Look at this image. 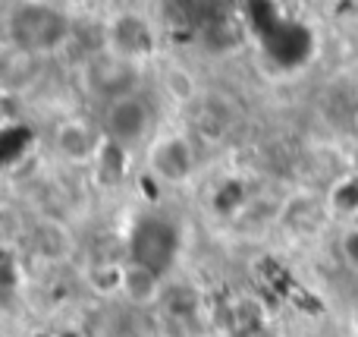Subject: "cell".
<instances>
[{"mask_svg":"<svg viewBox=\"0 0 358 337\" xmlns=\"http://www.w3.org/2000/svg\"><path fill=\"white\" fill-rule=\"evenodd\" d=\"M6 35L19 54H57L73 41V16L48 0H22L6 19Z\"/></svg>","mask_w":358,"mask_h":337,"instance_id":"cell-1","label":"cell"},{"mask_svg":"<svg viewBox=\"0 0 358 337\" xmlns=\"http://www.w3.org/2000/svg\"><path fill=\"white\" fill-rule=\"evenodd\" d=\"M126 246H129V252H126L129 262L145 265V268L157 271V275H167L176 265L179 249H182V231L167 214L148 212L132 224Z\"/></svg>","mask_w":358,"mask_h":337,"instance_id":"cell-2","label":"cell"},{"mask_svg":"<svg viewBox=\"0 0 358 337\" xmlns=\"http://www.w3.org/2000/svg\"><path fill=\"white\" fill-rule=\"evenodd\" d=\"M101 130H104L107 142H113L123 151L148 145L155 139L151 136L155 132V107L142 92H129L117 101H107Z\"/></svg>","mask_w":358,"mask_h":337,"instance_id":"cell-3","label":"cell"},{"mask_svg":"<svg viewBox=\"0 0 358 337\" xmlns=\"http://www.w3.org/2000/svg\"><path fill=\"white\" fill-rule=\"evenodd\" d=\"M145 164L164 186H185L198 170V149L185 132H157L145 149Z\"/></svg>","mask_w":358,"mask_h":337,"instance_id":"cell-4","label":"cell"},{"mask_svg":"<svg viewBox=\"0 0 358 337\" xmlns=\"http://www.w3.org/2000/svg\"><path fill=\"white\" fill-rule=\"evenodd\" d=\"M138 69H142V63H132L113 54L110 48H101L82 67V85L88 95L107 104V101H117L129 92H138Z\"/></svg>","mask_w":358,"mask_h":337,"instance_id":"cell-5","label":"cell"},{"mask_svg":"<svg viewBox=\"0 0 358 337\" xmlns=\"http://www.w3.org/2000/svg\"><path fill=\"white\" fill-rule=\"evenodd\" d=\"M104 48L132 63H145L157 54V32L145 13L120 10L104 25Z\"/></svg>","mask_w":358,"mask_h":337,"instance_id":"cell-6","label":"cell"},{"mask_svg":"<svg viewBox=\"0 0 358 337\" xmlns=\"http://www.w3.org/2000/svg\"><path fill=\"white\" fill-rule=\"evenodd\" d=\"M107 136L104 130H94L85 120H63L54 130V151L69 164H94L98 155L104 151Z\"/></svg>","mask_w":358,"mask_h":337,"instance_id":"cell-7","label":"cell"},{"mask_svg":"<svg viewBox=\"0 0 358 337\" xmlns=\"http://www.w3.org/2000/svg\"><path fill=\"white\" fill-rule=\"evenodd\" d=\"M161 290H164V275H157V271L126 259L123 290H120V296H126L132 306H151V303L161 300Z\"/></svg>","mask_w":358,"mask_h":337,"instance_id":"cell-8","label":"cell"},{"mask_svg":"<svg viewBox=\"0 0 358 337\" xmlns=\"http://www.w3.org/2000/svg\"><path fill=\"white\" fill-rule=\"evenodd\" d=\"M327 208L334 218H358V174H346L327 189Z\"/></svg>","mask_w":358,"mask_h":337,"instance_id":"cell-9","label":"cell"},{"mask_svg":"<svg viewBox=\"0 0 358 337\" xmlns=\"http://www.w3.org/2000/svg\"><path fill=\"white\" fill-rule=\"evenodd\" d=\"M164 92H167L176 104H185V101H192L198 95L195 76H192L189 69H182V67H170L167 73H164Z\"/></svg>","mask_w":358,"mask_h":337,"instance_id":"cell-10","label":"cell"},{"mask_svg":"<svg viewBox=\"0 0 358 337\" xmlns=\"http://www.w3.org/2000/svg\"><path fill=\"white\" fill-rule=\"evenodd\" d=\"M343 259H346V265L358 275V227L343 237Z\"/></svg>","mask_w":358,"mask_h":337,"instance_id":"cell-11","label":"cell"},{"mask_svg":"<svg viewBox=\"0 0 358 337\" xmlns=\"http://www.w3.org/2000/svg\"><path fill=\"white\" fill-rule=\"evenodd\" d=\"M63 4H69V6H82L85 0H63Z\"/></svg>","mask_w":358,"mask_h":337,"instance_id":"cell-12","label":"cell"},{"mask_svg":"<svg viewBox=\"0 0 358 337\" xmlns=\"http://www.w3.org/2000/svg\"><path fill=\"white\" fill-rule=\"evenodd\" d=\"M355 325H358V306H355Z\"/></svg>","mask_w":358,"mask_h":337,"instance_id":"cell-13","label":"cell"},{"mask_svg":"<svg viewBox=\"0 0 358 337\" xmlns=\"http://www.w3.org/2000/svg\"><path fill=\"white\" fill-rule=\"evenodd\" d=\"M355 130H358V114H355Z\"/></svg>","mask_w":358,"mask_h":337,"instance_id":"cell-14","label":"cell"}]
</instances>
